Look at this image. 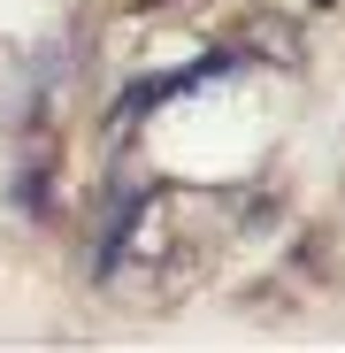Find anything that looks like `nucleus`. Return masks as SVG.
Wrapping results in <instances>:
<instances>
[]
</instances>
